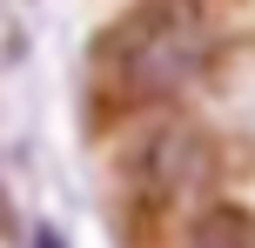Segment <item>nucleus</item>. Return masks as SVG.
<instances>
[{
	"label": "nucleus",
	"mask_w": 255,
	"mask_h": 248,
	"mask_svg": "<svg viewBox=\"0 0 255 248\" xmlns=\"http://www.w3.org/2000/svg\"><path fill=\"white\" fill-rule=\"evenodd\" d=\"M40 248H61V242H54V235H40Z\"/></svg>",
	"instance_id": "3"
},
{
	"label": "nucleus",
	"mask_w": 255,
	"mask_h": 248,
	"mask_svg": "<svg viewBox=\"0 0 255 248\" xmlns=\"http://www.w3.org/2000/svg\"><path fill=\"white\" fill-rule=\"evenodd\" d=\"M0 208H7V201H0Z\"/></svg>",
	"instance_id": "4"
},
{
	"label": "nucleus",
	"mask_w": 255,
	"mask_h": 248,
	"mask_svg": "<svg viewBox=\"0 0 255 248\" xmlns=\"http://www.w3.org/2000/svg\"><path fill=\"white\" fill-rule=\"evenodd\" d=\"M188 248H255V215L235 208V201H215V208L195 222Z\"/></svg>",
	"instance_id": "2"
},
{
	"label": "nucleus",
	"mask_w": 255,
	"mask_h": 248,
	"mask_svg": "<svg viewBox=\"0 0 255 248\" xmlns=\"http://www.w3.org/2000/svg\"><path fill=\"white\" fill-rule=\"evenodd\" d=\"M215 27L202 0H134L115 27H101L88 61V94L101 114L161 107L202 74Z\"/></svg>",
	"instance_id": "1"
}]
</instances>
